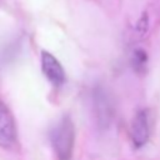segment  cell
Listing matches in <instances>:
<instances>
[{
	"label": "cell",
	"mask_w": 160,
	"mask_h": 160,
	"mask_svg": "<svg viewBox=\"0 0 160 160\" xmlns=\"http://www.w3.org/2000/svg\"><path fill=\"white\" fill-rule=\"evenodd\" d=\"M148 24H149V20H148V15L146 14H142V16L140 18L139 22H138V30L140 32H145L146 29H148Z\"/></svg>",
	"instance_id": "obj_6"
},
{
	"label": "cell",
	"mask_w": 160,
	"mask_h": 160,
	"mask_svg": "<svg viewBox=\"0 0 160 160\" xmlns=\"http://www.w3.org/2000/svg\"><path fill=\"white\" fill-rule=\"evenodd\" d=\"M41 69L44 75L52 85L60 86L65 82V71L61 64L55 56H52L48 51L41 52Z\"/></svg>",
	"instance_id": "obj_3"
},
{
	"label": "cell",
	"mask_w": 160,
	"mask_h": 160,
	"mask_svg": "<svg viewBox=\"0 0 160 160\" xmlns=\"http://www.w3.org/2000/svg\"><path fill=\"white\" fill-rule=\"evenodd\" d=\"M130 135H131V140L135 148H141L149 140L150 126H149L148 112L145 110H141L135 115L131 122Z\"/></svg>",
	"instance_id": "obj_4"
},
{
	"label": "cell",
	"mask_w": 160,
	"mask_h": 160,
	"mask_svg": "<svg viewBox=\"0 0 160 160\" xmlns=\"http://www.w3.org/2000/svg\"><path fill=\"white\" fill-rule=\"evenodd\" d=\"M145 62H146V54L141 50H136L134 52V66L139 69V68H142Z\"/></svg>",
	"instance_id": "obj_5"
},
{
	"label": "cell",
	"mask_w": 160,
	"mask_h": 160,
	"mask_svg": "<svg viewBox=\"0 0 160 160\" xmlns=\"http://www.w3.org/2000/svg\"><path fill=\"white\" fill-rule=\"evenodd\" d=\"M16 142V125L6 104L0 99V146L10 149Z\"/></svg>",
	"instance_id": "obj_2"
},
{
	"label": "cell",
	"mask_w": 160,
	"mask_h": 160,
	"mask_svg": "<svg viewBox=\"0 0 160 160\" xmlns=\"http://www.w3.org/2000/svg\"><path fill=\"white\" fill-rule=\"evenodd\" d=\"M52 149L59 160H70L74 150L75 128L70 116L65 115L50 132Z\"/></svg>",
	"instance_id": "obj_1"
}]
</instances>
